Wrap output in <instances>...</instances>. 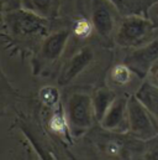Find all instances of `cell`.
Listing matches in <instances>:
<instances>
[{
    "label": "cell",
    "instance_id": "cell-9",
    "mask_svg": "<svg viewBox=\"0 0 158 160\" xmlns=\"http://www.w3.org/2000/svg\"><path fill=\"white\" fill-rule=\"evenodd\" d=\"M136 97L145 104V107L158 122V84L156 86L151 82L143 83L137 91Z\"/></svg>",
    "mask_w": 158,
    "mask_h": 160
},
{
    "label": "cell",
    "instance_id": "cell-1",
    "mask_svg": "<svg viewBox=\"0 0 158 160\" xmlns=\"http://www.w3.org/2000/svg\"><path fill=\"white\" fill-rule=\"evenodd\" d=\"M66 117L71 133L77 138L93 125L95 118L93 98L83 92L73 93L66 104Z\"/></svg>",
    "mask_w": 158,
    "mask_h": 160
},
{
    "label": "cell",
    "instance_id": "cell-5",
    "mask_svg": "<svg viewBox=\"0 0 158 160\" xmlns=\"http://www.w3.org/2000/svg\"><path fill=\"white\" fill-rule=\"evenodd\" d=\"M94 60V51L91 47L85 46L78 52H76L71 60L63 66L59 76H58V84L66 86L69 82L77 78Z\"/></svg>",
    "mask_w": 158,
    "mask_h": 160
},
{
    "label": "cell",
    "instance_id": "cell-13",
    "mask_svg": "<svg viewBox=\"0 0 158 160\" xmlns=\"http://www.w3.org/2000/svg\"><path fill=\"white\" fill-rule=\"evenodd\" d=\"M40 99L46 106H54L59 101V91L53 86H44L40 89Z\"/></svg>",
    "mask_w": 158,
    "mask_h": 160
},
{
    "label": "cell",
    "instance_id": "cell-16",
    "mask_svg": "<svg viewBox=\"0 0 158 160\" xmlns=\"http://www.w3.org/2000/svg\"><path fill=\"white\" fill-rule=\"evenodd\" d=\"M148 16L150 19L153 21L155 25H158V2H156L155 5H152L148 10Z\"/></svg>",
    "mask_w": 158,
    "mask_h": 160
},
{
    "label": "cell",
    "instance_id": "cell-14",
    "mask_svg": "<svg viewBox=\"0 0 158 160\" xmlns=\"http://www.w3.org/2000/svg\"><path fill=\"white\" fill-rule=\"evenodd\" d=\"M49 127L52 130L57 132V133H62L63 130L67 129L68 127V122H67V117H64L62 113L56 112L52 118L49 120Z\"/></svg>",
    "mask_w": 158,
    "mask_h": 160
},
{
    "label": "cell",
    "instance_id": "cell-11",
    "mask_svg": "<svg viewBox=\"0 0 158 160\" xmlns=\"http://www.w3.org/2000/svg\"><path fill=\"white\" fill-rule=\"evenodd\" d=\"M22 6L26 11H31L43 19H49L57 10L58 0H22Z\"/></svg>",
    "mask_w": 158,
    "mask_h": 160
},
{
    "label": "cell",
    "instance_id": "cell-10",
    "mask_svg": "<svg viewBox=\"0 0 158 160\" xmlns=\"http://www.w3.org/2000/svg\"><path fill=\"white\" fill-rule=\"evenodd\" d=\"M116 98V93L110 89V88H99L94 97H93V103H94V111H95V118L100 120L105 116L110 106Z\"/></svg>",
    "mask_w": 158,
    "mask_h": 160
},
{
    "label": "cell",
    "instance_id": "cell-2",
    "mask_svg": "<svg viewBox=\"0 0 158 160\" xmlns=\"http://www.w3.org/2000/svg\"><path fill=\"white\" fill-rule=\"evenodd\" d=\"M128 132L142 140H150L158 135V122L145 104L136 97L128 98Z\"/></svg>",
    "mask_w": 158,
    "mask_h": 160
},
{
    "label": "cell",
    "instance_id": "cell-4",
    "mask_svg": "<svg viewBox=\"0 0 158 160\" xmlns=\"http://www.w3.org/2000/svg\"><path fill=\"white\" fill-rule=\"evenodd\" d=\"M158 62V39L142 46L135 47L125 58V62L133 73L145 77Z\"/></svg>",
    "mask_w": 158,
    "mask_h": 160
},
{
    "label": "cell",
    "instance_id": "cell-6",
    "mask_svg": "<svg viewBox=\"0 0 158 160\" xmlns=\"http://www.w3.org/2000/svg\"><path fill=\"white\" fill-rule=\"evenodd\" d=\"M128 99L125 97H116L103 119L100 120L101 128L111 132L128 130V114H127Z\"/></svg>",
    "mask_w": 158,
    "mask_h": 160
},
{
    "label": "cell",
    "instance_id": "cell-17",
    "mask_svg": "<svg viewBox=\"0 0 158 160\" xmlns=\"http://www.w3.org/2000/svg\"><path fill=\"white\" fill-rule=\"evenodd\" d=\"M147 159H158V145H155L147 154H146Z\"/></svg>",
    "mask_w": 158,
    "mask_h": 160
},
{
    "label": "cell",
    "instance_id": "cell-3",
    "mask_svg": "<svg viewBox=\"0 0 158 160\" xmlns=\"http://www.w3.org/2000/svg\"><path fill=\"white\" fill-rule=\"evenodd\" d=\"M153 28L155 24L151 19L128 16L118 26L115 40L122 47H137L152 34Z\"/></svg>",
    "mask_w": 158,
    "mask_h": 160
},
{
    "label": "cell",
    "instance_id": "cell-18",
    "mask_svg": "<svg viewBox=\"0 0 158 160\" xmlns=\"http://www.w3.org/2000/svg\"><path fill=\"white\" fill-rule=\"evenodd\" d=\"M153 77H155V81H156V83L158 84V67L156 68V71H155V73H153Z\"/></svg>",
    "mask_w": 158,
    "mask_h": 160
},
{
    "label": "cell",
    "instance_id": "cell-8",
    "mask_svg": "<svg viewBox=\"0 0 158 160\" xmlns=\"http://www.w3.org/2000/svg\"><path fill=\"white\" fill-rule=\"evenodd\" d=\"M69 36L71 32L68 30H61L49 35L41 47V57L48 62L57 60L64 51Z\"/></svg>",
    "mask_w": 158,
    "mask_h": 160
},
{
    "label": "cell",
    "instance_id": "cell-7",
    "mask_svg": "<svg viewBox=\"0 0 158 160\" xmlns=\"http://www.w3.org/2000/svg\"><path fill=\"white\" fill-rule=\"evenodd\" d=\"M91 25L103 38H110L115 31V20L110 9L104 4H95L91 12Z\"/></svg>",
    "mask_w": 158,
    "mask_h": 160
},
{
    "label": "cell",
    "instance_id": "cell-12",
    "mask_svg": "<svg viewBox=\"0 0 158 160\" xmlns=\"http://www.w3.org/2000/svg\"><path fill=\"white\" fill-rule=\"evenodd\" d=\"M131 76H132V71L126 63L116 65L115 67H113L110 72V80L118 86L127 84L131 81Z\"/></svg>",
    "mask_w": 158,
    "mask_h": 160
},
{
    "label": "cell",
    "instance_id": "cell-15",
    "mask_svg": "<svg viewBox=\"0 0 158 160\" xmlns=\"http://www.w3.org/2000/svg\"><path fill=\"white\" fill-rule=\"evenodd\" d=\"M74 31H76V34L78 35L79 38H85V36L90 35L91 28H90V25H89L88 21L80 20V21L77 22V25H76V28H74Z\"/></svg>",
    "mask_w": 158,
    "mask_h": 160
}]
</instances>
